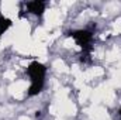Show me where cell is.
Returning <instances> with one entry per match:
<instances>
[{
    "instance_id": "cell-1",
    "label": "cell",
    "mask_w": 121,
    "mask_h": 120,
    "mask_svg": "<svg viewBox=\"0 0 121 120\" xmlns=\"http://www.w3.org/2000/svg\"><path fill=\"white\" fill-rule=\"evenodd\" d=\"M27 74H28L31 81L30 88H28V96H37L44 89L47 68L44 64H41L38 61H32L27 68Z\"/></svg>"
},
{
    "instance_id": "cell-2",
    "label": "cell",
    "mask_w": 121,
    "mask_h": 120,
    "mask_svg": "<svg viewBox=\"0 0 121 120\" xmlns=\"http://www.w3.org/2000/svg\"><path fill=\"white\" fill-rule=\"evenodd\" d=\"M70 38L75 40V42L80 47L83 52L93 51V32L89 30H73L68 34Z\"/></svg>"
},
{
    "instance_id": "cell-3",
    "label": "cell",
    "mask_w": 121,
    "mask_h": 120,
    "mask_svg": "<svg viewBox=\"0 0 121 120\" xmlns=\"http://www.w3.org/2000/svg\"><path fill=\"white\" fill-rule=\"evenodd\" d=\"M26 7H27V13H30V14H34V16H37V17H41L42 14H44V11H45V7H47V4H45V1H42V0H32V1H27L26 3Z\"/></svg>"
},
{
    "instance_id": "cell-4",
    "label": "cell",
    "mask_w": 121,
    "mask_h": 120,
    "mask_svg": "<svg viewBox=\"0 0 121 120\" xmlns=\"http://www.w3.org/2000/svg\"><path fill=\"white\" fill-rule=\"evenodd\" d=\"M11 26H13V21L9 17H6L3 13H0V38H1V35L9 30Z\"/></svg>"
},
{
    "instance_id": "cell-5",
    "label": "cell",
    "mask_w": 121,
    "mask_h": 120,
    "mask_svg": "<svg viewBox=\"0 0 121 120\" xmlns=\"http://www.w3.org/2000/svg\"><path fill=\"white\" fill-rule=\"evenodd\" d=\"M118 115H120V119H121V107H120V110H118Z\"/></svg>"
}]
</instances>
